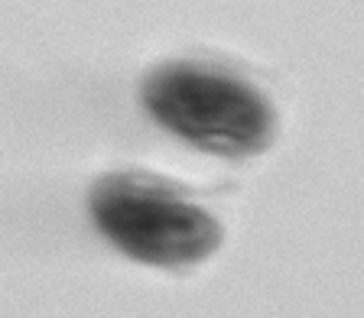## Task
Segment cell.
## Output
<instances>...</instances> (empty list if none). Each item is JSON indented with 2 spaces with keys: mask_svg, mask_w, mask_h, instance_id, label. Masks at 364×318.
<instances>
[{
  "mask_svg": "<svg viewBox=\"0 0 364 318\" xmlns=\"http://www.w3.org/2000/svg\"><path fill=\"white\" fill-rule=\"evenodd\" d=\"M140 98L163 130L221 156H257L280 127L267 91L221 62H163L144 78Z\"/></svg>",
  "mask_w": 364,
  "mask_h": 318,
  "instance_id": "6da1fadb",
  "label": "cell"
},
{
  "mask_svg": "<svg viewBox=\"0 0 364 318\" xmlns=\"http://www.w3.org/2000/svg\"><path fill=\"white\" fill-rule=\"evenodd\" d=\"M91 221L114 247L159 270H189L221 247L225 227L205 204L150 172H107L91 185Z\"/></svg>",
  "mask_w": 364,
  "mask_h": 318,
  "instance_id": "7a4b0ae2",
  "label": "cell"
}]
</instances>
